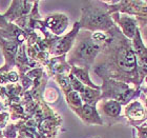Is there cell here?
I'll use <instances>...</instances> for the list:
<instances>
[{"label":"cell","mask_w":147,"mask_h":138,"mask_svg":"<svg viewBox=\"0 0 147 138\" xmlns=\"http://www.w3.org/2000/svg\"><path fill=\"white\" fill-rule=\"evenodd\" d=\"M107 34L108 39L92 67L94 73L102 80L113 79L126 84L134 83L136 89H140L142 81L132 41L124 36L117 24Z\"/></svg>","instance_id":"obj_1"},{"label":"cell","mask_w":147,"mask_h":138,"mask_svg":"<svg viewBox=\"0 0 147 138\" xmlns=\"http://www.w3.org/2000/svg\"><path fill=\"white\" fill-rule=\"evenodd\" d=\"M92 32L80 30L73 49L66 57L71 67L84 68L90 70L94 67L99 54L101 53L104 43H99L92 39Z\"/></svg>","instance_id":"obj_2"},{"label":"cell","mask_w":147,"mask_h":138,"mask_svg":"<svg viewBox=\"0 0 147 138\" xmlns=\"http://www.w3.org/2000/svg\"><path fill=\"white\" fill-rule=\"evenodd\" d=\"M79 25L81 30L107 33L116 25L111 18L108 5L103 1H87L81 7Z\"/></svg>","instance_id":"obj_3"},{"label":"cell","mask_w":147,"mask_h":138,"mask_svg":"<svg viewBox=\"0 0 147 138\" xmlns=\"http://www.w3.org/2000/svg\"><path fill=\"white\" fill-rule=\"evenodd\" d=\"M101 100H116L122 105H127L140 97L141 89L130 88L129 84L113 79H103L101 86Z\"/></svg>","instance_id":"obj_4"},{"label":"cell","mask_w":147,"mask_h":138,"mask_svg":"<svg viewBox=\"0 0 147 138\" xmlns=\"http://www.w3.org/2000/svg\"><path fill=\"white\" fill-rule=\"evenodd\" d=\"M80 25L79 22L77 21L75 22L73 29L69 33H67L66 35H64L63 37H60V39L56 46H54V49L52 51V56L53 57H58V56L62 55H67L69 51L73 49L74 44H75V41H76V38L78 36L80 32Z\"/></svg>","instance_id":"obj_5"},{"label":"cell","mask_w":147,"mask_h":138,"mask_svg":"<svg viewBox=\"0 0 147 138\" xmlns=\"http://www.w3.org/2000/svg\"><path fill=\"white\" fill-rule=\"evenodd\" d=\"M111 18H113V22L122 31L124 36L127 37L128 39H134V37L136 36L139 30L138 21H137L136 17L116 12L111 14Z\"/></svg>","instance_id":"obj_6"},{"label":"cell","mask_w":147,"mask_h":138,"mask_svg":"<svg viewBox=\"0 0 147 138\" xmlns=\"http://www.w3.org/2000/svg\"><path fill=\"white\" fill-rule=\"evenodd\" d=\"M44 28L56 36H60L66 31L68 27V18L65 14L54 13L49 14L43 19Z\"/></svg>","instance_id":"obj_7"},{"label":"cell","mask_w":147,"mask_h":138,"mask_svg":"<svg viewBox=\"0 0 147 138\" xmlns=\"http://www.w3.org/2000/svg\"><path fill=\"white\" fill-rule=\"evenodd\" d=\"M33 6H34V2H32V1L14 0V1H12L9 9L3 14V16L9 23H13L17 19L28 16L32 12Z\"/></svg>","instance_id":"obj_8"},{"label":"cell","mask_w":147,"mask_h":138,"mask_svg":"<svg viewBox=\"0 0 147 138\" xmlns=\"http://www.w3.org/2000/svg\"><path fill=\"white\" fill-rule=\"evenodd\" d=\"M124 116L128 119V122L135 128L143 124L147 120L146 110H145L144 105L139 100H134L126 105L125 111H124Z\"/></svg>","instance_id":"obj_9"},{"label":"cell","mask_w":147,"mask_h":138,"mask_svg":"<svg viewBox=\"0 0 147 138\" xmlns=\"http://www.w3.org/2000/svg\"><path fill=\"white\" fill-rule=\"evenodd\" d=\"M46 74L47 76H55L57 74L61 75H69L71 71V65L67 62L66 55L58 56V57H52L49 63L45 65Z\"/></svg>","instance_id":"obj_10"},{"label":"cell","mask_w":147,"mask_h":138,"mask_svg":"<svg viewBox=\"0 0 147 138\" xmlns=\"http://www.w3.org/2000/svg\"><path fill=\"white\" fill-rule=\"evenodd\" d=\"M19 44L16 42L9 41V40L4 39L3 37L0 36V48L2 51V54L5 59V63L4 67L7 68L9 70H12L13 67H16L15 60H16V55L18 52Z\"/></svg>","instance_id":"obj_11"},{"label":"cell","mask_w":147,"mask_h":138,"mask_svg":"<svg viewBox=\"0 0 147 138\" xmlns=\"http://www.w3.org/2000/svg\"><path fill=\"white\" fill-rule=\"evenodd\" d=\"M79 117L83 122L86 124H98V126H104V121L99 114L97 107L90 105V104L83 103L82 110L80 112Z\"/></svg>","instance_id":"obj_12"},{"label":"cell","mask_w":147,"mask_h":138,"mask_svg":"<svg viewBox=\"0 0 147 138\" xmlns=\"http://www.w3.org/2000/svg\"><path fill=\"white\" fill-rule=\"evenodd\" d=\"M99 109L103 115L107 118H118L121 116L122 104L116 100H102L99 104Z\"/></svg>","instance_id":"obj_13"},{"label":"cell","mask_w":147,"mask_h":138,"mask_svg":"<svg viewBox=\"0 0 147 138\" xmlns=\"http://www.w3.org/2000/svg\"><path fill=\"white\" fill-rule=\"evenodd\" d=\"M71 75H74L77 79L79 80L80 82L83 83L85 86H88V88H92V89H96V90H101V86L95 84V83L90 80L88 69L78 68V67H71Z\"/></svg>","instance_id":"obj_14"},{"label":"cell","mask_w":147,"mask_h":138,"mask_svg":"<svg viewBox=\"0 0 147 138\" xmlns=\"http://www.w3.org/2000/svg\"><path fill=\"white\" fill-rule=\"evenodd\" d=\"M101 90L92 89V88H88V86H85L84 91L80 94V97H81V99H82V101L84 103L95 105V107H97L98 102L101 100Z\"/></svg>","instance_id":"obj_15"},{"label":"cell","mask_w":147,"mask_h":138,"mask_svg":"<svg viewBox=\"0 0 147 138\" xmlns=\"http://www.w3.org/2000/svg\"><path fill=\"white\" fill-rule=\"evenodd\" d=\"M64 96H65V99H66V102H67V104L71 107V110L74 111L79 116V114L83 107V101L82 99H81V97H80V94L73 90V91H71V92L67 93Z\"/></svg>","instance_id":"obj_16"},{"label":"cell","mask_w":147,"mask_h":138,"mask_svg":"<svg viewBox=\"0 0 147 138\" xmlns=\"http://www.w3.org/2000/svg\"><path fill=\"white\" fill-rule=\"evenodd\" d=\"M9 113L13 120L28 119V117L26 116V114H25L24 107L21 104V102H12V103L9 105Z\"/></svg>","instance_id":"obj_17"},{"label":"cell","mask_w":147,"mask_h":138,"mask_svg":"<svg viewBox=\"0 0 147 138\" xmlns=\"http://www.w3.org/2000/svg\"><path fill=\"white\" fill-rule=\"evenodd\" d=\"M54 80L58 83V86L61 88V90L63 91L64 95H66L67 93H69L71 91H73V88H71V80H69V77L67 75H61V74H57L54 76Z\"/></svg>","instance_id":"obj_18"},{"label":"cell","mask_w":147,"mask_h":138,"mask_svg":"<svg viewBox=\"0 0 147 138\" xmlns=\"http://www.w3.org/2000/svg\"><path fill=\"white\" fill-rule=\"evenodd\" d=\"M59 98H60V93L58 92V90L53 86L46 88L43 94V100L45 103H56Z\"/></svg>","instance_id":"obj_19"},{"label":"cell","mask_w":147,"mask_h":138,"mask_svg":"<svg viewBox=\"0 0 147 138\" xmlns=\"http://www.w3.org/2000/svg\"><path fill=\"white\" fill-rule=\"evenodd\" d=\"M2 136L4 138L18 137V129H17L16 124H14V123H9L4 129H2Z\"/></svg>","instance_id":"obj_20"},{"label":"cell","mask_w":147,"mask_h":138,"mask_svg":"<svg viewBox=\"0 0 147 138\" xmlns=\"http://www.w3.org/2000/svg\"><path fill=\"white\" fill-rule=\"evenodd\" d=\"M45 73L46 72L44 71V68H36V69H32V70H30L25 75H26L30 79H32L33 81H34V80L42 78Z\"/></svg>","instance_id":"obj_21"},{"label":"cell","mask_w":147,"mask_h":138,"mask_svg":"<svg viewBox=\"0 0 147 138\" xmlns=\"http://www.w3.org/2000/svg\"><path fill=\"white\" fill-rule=\"evenodd\" d=\"M68 77H69V80H71V84L73 90L74 91H76V92H78L79 94H81V93L84 91V89H85V86H84L83 83L80 82L79 80L77 79L74 75H71V74H69Z\"/></svg>","instance_id":"obj_22"},{"label":"cell","mask_w":147,"mask_h":138,"mask_svg":"<svg viewBox=\"0 0 147 138\" xmlns=\"http://www.w3.org/2000/svg\"><path fill=\"white\" fill-rule=\"evenodd\" d=\"M92 39L99 43H104L108 39V34L105 32H95L92 34Z\"/></svg>","instance_id":"obj_23"},{"label":"cell","mask_w":147,"mask_h":138,"mask_svg":"<svg viewBox=\"0 0 147 138\" xmlns=\"http://www.w3.org/2000/svg\"><path fill=\"white\" fill-rule=\"evenodd\" d=\"M9 118H11V115L9 112H6V111L0 112V128L1 129H4L9 124Z\"/></svg>","instance_id":"obj_24"},{"label":"cell","mask_w":147,"mask_h":138,"mask_svg":"<svg viewBox=\"0 0 147 138\" xmlns=\"http://www.w3.org/2000/svg\"><path fill=\"white\" fill-rule=\"evenodd\" d=\"M7 79L11 83H17L20 80V75L16 71H9L7 72Z\"/></svg>","instance_id":"obj_25"},{"label":"cell","mask_w":147,"mask_h":138,"mask_svg":"<svg viewBox=\"0 0 147 138\" xmlns=\"http://www.w3.org/2000/svg\"><path fill=\"white\" fill-rule=\"evenodd\" d=\"M137 132H138V137L139 138H147V123H143L141 126H139L136 128Z\"/></svg>","instance_id":"obj_26"},{"label":"cell","mask_w":147,"mask_h":138,"mask_svg":"<svg viewBox=\"0 0 147 138\" xmlns=\"http://www.w3.org/2000/svg\"><path fill=\"white\" fill-rule=\"evenodd\" d=\"M140 32H141V37H142V40H143V43H144V46L147 48V25L144 27V28L140 29Z\"/></svg>","instance_id":"obj_27"},{"label":"cell","mask_w":147,"mask_h":138,"mask_svg":"<svg viewBox=\"0 0 147 138\" xmlns=\"http://www.w3.org/2000/svg\"><path fill=\"white\" fill-rule=\"evenodd\" d=\"M9 23L5 20L4 16L0 14V30H5V29L9 27Z\"/></svg>","instance_id":"obj_28"},{"label":"cell","mask_w":147,"mask_h":138,"mask_svg":"<svg viewBox=\"0 0 147 138\" xmlns=\"http://www.w3.org/2000/svg\"><path fill=\"white\" fill-rule=\"evenodd\" d=\"M132 132H134V135H132V136H134V138H137V134H136V131H135V129L132 130Z\"/></svg>","instance_id":"obj_29"},{"label":"cell","mask_w":147,"mask_h":138,"mask_svg":"<svg viewBox=\"0 0 147 138\" xmlns=\"http://www.w3.org/2000/svg\"><path fill=\"white\" fill-rule=\"evenodd\" d=\"M1 138H4V137H1Z\"/></svg>","instance_id":"obj_30"},{"label":"cell","mask_w":147,"mask_h":138,"mask_svg":"<svg viewBox=\"0 0 147 138\" xmlns=\"http://www.w3.org/2000/svg\"><path fill=\"white\" fill-rule=\"evenodd\" d=\"M97 138H100V137H97Z\"/></svg>","instance_id":"obj_31"}]
</instances>
